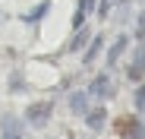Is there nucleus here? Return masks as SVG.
Here are the masks:
<instances>
[{"instance_id": "423d86ee", "label": "nucleus", "mask_w": 145, "mask_h": 139, "mask_svg": "<svg viewBox=\"0 0 145 139\" xmlns=\"http://www.w3.org/2000/svg\"><path fill=\"white\" fill-rule=\"evenodd\" d=\"M95 10V0H79V7H76V16H72V26L76 29H82V22H85V16Z\"/></svg>"}, {"instance_id": "6e6552de", "label": "nucleus", "mask_w": 145, "mask_h": 139, "mask_svg": "<svg viewBox=\"0 0 145 139\" xmlns=\"http://www.w3.org/2000/svg\"><path fill=\"white\" fill-rule=\"evenodd\" d=\"M0 127H3V139H22V136H19V120H16V117H3V120H0Z\"/></svg>"}, {"instance_id": "f257e3e1", "label": "nucleus", "mask_w": 145, "mask_h": 139, "mask_svg": "<svg viewBox=\"0 0 145 139\" xmlns=\"http://www.w3.org/2000/svg\"><path fill=\"white\" fill-rule=\"evenodd\" d=\"M51 114H54V104L51 101H35V104L25 108V120L32 127H44L47 120H51Z\"/></svg>"}, {"instance_id": "7ed1b4c3", "label": "nucleus", "mask_w": 145, "mask_h": 139, "mask_svg": "<svg viewBox=\"0 0 145 139\" xmlns=\"http://www.w3.org/2000/svg\"><path fill=\"white\" fill-rule=\"evenodd\" d=\"M88 95H91V98H110V95H114V82H110V76H107V73L95 76L91 85H88Z\"/></svg>"}, {"instance_id": "f03ea898", "label": "nucleus", "mask_w": 145, "mask_h": 139, "mask_svg": "<svg viewBox=\"0 0 145 139\" xmlns=\"http://www.w3.org/2000/svg\"><path fill=\"white\" fill-rule=\"evenodd\" d=\"M126 76H129L133 82H139V79L145 76V44H136V54H133V60H129V66H126Z\"/></svg>"}, {"instance_id": "f8f14e48", "label": "nucleus", "mask_w": 145, "mask_h": 139, "mask_svg": "<svg viewBox=\"0 0 145 139\" xmlns=\"http://www.w3.org/2000/svg\"><path fill=\"white\" fill-rule=\"evenodd\" d=\"M136 111H142V114H145V82L136 89Z\"/></svg>"}, {"instance_id": "20e7f679", "label": "nucleus", "mask_w": 145, "mask_h": 139, "mask_svg": "<svg viewBox=\"0 0 145 139\" xmlns=\"http://www.w3.org/2000/svg\"><path fill=\"white\" fill-rule=\"evenodd\" d=\"M69 108H72V114H88V92H72Z\"/></svg>"}, {"instance_id": "9d476101", "label": "nucleus", "mask_w": 145, "mask_h": 139, "mask_svg": "<svg viewBox=\"0 0 145 139\" xmlns=\"http://www.w3.org/2000/svg\"><path fill=\"white\" fill-rule=\"evenodd\" d=\"M101 44H104V38H101V35H95V38H91V44H88V51H85V63H91L95 57H98Z\"/></svg>"}, {"instance_id": "ddd939ff", "label": "nucleus", "mask_w": 145, "mask_h": 139, "mask_svg": "<svg viewBox=\"0 0 145 139\" xmlns=\"http://www.w3.org/2000/svg\"><path fill=\"white\" fill-rule=\"evenodd\" d=\"M136 38L145 44V13H139V19H136Z\"/></svg>"}, {"instance_id": "0eeeda50", "label": "nucleus", "mask_w": 145, "mask_h": 139, "mask_svg": "<svg viewBox=\"0 0 145 139\" xmlns=\"http://www.w3.org/2000/svg\"><path fill=\"white\" fill-rule=\"evenodd\" d=\"M85 120H88V130L98 133V130L104 127V120H107V114H104V108H95V111H88V114H85Z\"/></svg>"}, {"instance_id": "9b49d317", "label": "nucleus", "mask_w": 145, "mask_h": 139, "mask_svg": "<svg viewBox=\"0 0 145 139\" xmlns=\"http://www.w3.org/2000/svg\"><path fill=\"white\" fill-rule=\"evenodd\" d=\"M88 38H91V35H88V29H79V32H76V38H72V41L66 44V51H79V48H82V44H85Z\"/></svg>"}, {"instance_id": "1a4fd4ad", "label": "nucleus", "mask_w": 145, "mask_h": 139, "mask_svg": "<svg viewBox=\"0 0 145 139\" xmlns=\"http://www.w3.org/2000/svg\"><path fill=\"white\" fill-rule=\"evenodd\" d=\"M47 10H51V0H44V3H38V7L32 10V13H25L22 19H25V22H38V19H41V16L47 13Z\"/></svg>"}, {"instance_id": "39448f33", "label": "nucleus", "mask_w": 145, "mask_h": 139, "mask_svg": "<svg viewBox=\"0 0 145 139\" xmlns=\"http://www.w3.org/2000/svg\"><path fill=\"white\" fill-rule=\"evenodd\" d=\"M126 44H129V38H126V35H120V38L110 44V51H107V66H114V63L120 60V54L126 51Z\"/></svg>"}, {"instance_id": "4468645a", "label": "nucleus", "mask_w": 145, "mask_h": 139, "mask_svg": "<svg viewBox=\"0 0 145 139\" xmlns=\"http://www.w3.org/2000/svg\"><path fill=\"white\" fill-rule=\"evenodd\" d=\"M107 10H110V0H101V7H98V16L104 19V16H107Z\"/></svg>"}]
</instances>
